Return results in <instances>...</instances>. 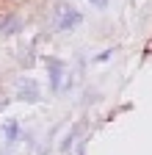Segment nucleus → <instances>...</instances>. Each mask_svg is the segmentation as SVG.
Listing matches in <instances>:
<instances>
[{"mask_svg":"<svg viewBox=\"0 0 152 155\" xmlns=\"http://www.w3.org/2000/svg\"><path fill=\"white\" fill-rule=\"evenodd\" d=\"M14 97L22 103H39V86L33 78H17L14 83Z\"/></svg>","mask_w":152,"mask_h":155,"instance_id":"obj_1","label":"nucleus"},{"mask_svg":"<svg viewBox=\"0 0 152 155\" xmlns=\"http://www.w3.org/2000/svg\"><path fill=\"white\" fill-rule=\"evenodd\" d=\"M80 22H83L80 11L66 8V11H61V17H58V31H61V33H66V31H72L75 25H80Z\"/></svg>","mask_w":152,"mask_h":155,"instance_id":"obj_2","label":"nucleus"},{"mask_svg":"<svg viewBox=\"0 0 152 155\" xmlns=\"http://www.w3.org/2000/svg\"><path fill=\"white\" fill-rule=\"evenodd\" d=\"M20 28H22V19L20 17H14V14H3V17H0V33H3V36H11Z\"/></svg>","mask_w":152,"mask_h":155,"instance_id":"obj_3","label":"nucleus"},{"mask_svg":"<svg viewBox=\"0 0 152 155\" xmlns=\"http://www.w3.org/2000/svg\"><path fill=\"white\" fill-rule=\"evenodd\" d=\"M61 83H64V64L50 61V86L58 91V89H61Z\"/></svg>","mask_w":152,"mask_h":155,"instance_id":"obj_4","label":"nucleus"},{"mask_svg":"<svg viewBox=\"0 0 152 155\" xmlns=\"http://www.w3.org/2000/svg\"><path fill=\"white\" fill-rule=\"evenodd\" d=\"M17 136H20V122L11 119V122L6 125V139H8V144H11V141H17Z\"/></svg>","mask_w":152,"mask_h":155,"instance_id":"obj_5","label":"nucleus"},{"mask_svg":"<svg viewBox=\"0 0 152 155\" xmlns=\"http://www.w3.org/2000/svg\"><path fill=\"white\" fill-rule=\"evenodd\" d=\"M89 3H91L94 8H105V6H108V0H89Z\"/></svg>","mask_w":152,"mask_h":155,"instance_id":"obj_6","label":"nucleus"},{"mask_svg":"<svg viewBox=\"0 0 152 155\" xmlns=\"http://www.w3.org/2000/svg\"><path fill=\"white\" fill-rule=\"evenodd\" d=\"M111 53H113V50H105V53H100V55H97V61H108V58H111Z\"/></svg>","mask_w":152,"mask_h":155,"instance_id":"obj_7","label":"nucleus"}]
</instances>
